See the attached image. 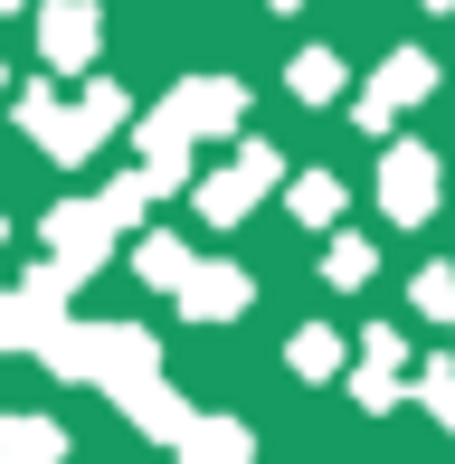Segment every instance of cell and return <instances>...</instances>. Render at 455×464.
Listing matches in <instances>:
<instances>
[{"mask_svg":"<svg viewBox=\"0 0 455 464\" xmlns=\"http://www.w3.org/2000/svg\"><path fill=\"white\" fill-rule=\"evenodd\" d=\"M266 180H276V152H247V161H237L228 180H209V218H237V208L257 199Z\"/></svg>","mask_w":455,"mask_h":464,"instance_id":"cell-1","label":"cell"},{"mask_svg":"<svg viewBox=\"0 0 455 464\" xmlns=\"http://www.w3.org/2000/svg\"><path fill=\"white\" fill-rule=\"evenodd\" d=\"M48 455H57L48 417H10V427H0V464H48Z\"/></svg>","mask_w":455,"mask_h":464,"instance_id":"cell-2","label":"cell"},{"mask_svg":"<svg viewBox=\"0 0 455 464\" xmlns=\"http://www.w3.org/2000/svg\"><path fill=\"white\" fill-rule=\"evenodd\" d=\"M389 208H399V218L427 208V152H389Z\"/></svg>","mask_w":455,"mask_h":464,"instance_id":"cell-3","label":"cell"},{"mask_svg":"<svg viewBox=\"0 0 455 464\" xmlns=\"http://www.w3.org/2000/svg\"><path fill=\"white\" fill-rule=\"evenodd\" d=\"M86 48H95V19L86 10H48V57H57V67H76Z\"/></svg>","mask_w":455,"mask_h":464,"instance_id":"cell-4","label":"cell"},{"mask_svg":"<svg viewBox=\"0 0 455 464\" xmlns=\"http://www.w3.org/2000/svg\"><path fill=\"white\" fill-rule=\"evenodd\" d=\"M180 446H190V464H247V436L237 427H190Z\"/></svg>","mask_w":455,"mask_h":464,"instance_id":"cell-5","label":"cell"},{"mask_svg":"<svg viewBox=\"0 0 455 464\" xmlns=\"http://www.w3.org/2000/svg\"><path fill=\"white\" fill-rule=\"evenodd\" d=\"M218 304H247V276H190V313H218Z\"/></svg>","mask_w":455,"mask_h":464,"instance_id":"cell-6","label":"cell"},{"mask_svg":"<svg viewBox=\"0 0 455 464\" xmlns=\"http://www.w3.org/2000/svg\"><path fill=\"white\" fill-rule=\"evenodd\" d=\"M295 208H304V218H333L342 189H333V180H304V189H295Z\"/></svg>","mask_w":455,"mask_h":464,"instance_id":"cell-7","label":"cell"},{"mask_svg":"<svg viewBox=\"0 0 455 464\" xmlns=\"http://www.w3.org/2000/svg\"><path fill=\"white\" fill-rule=\"evenodd\" d=\"M295 95H333V57H304V67H295Z\"/></svg>","mask_w":455,"mask_h":464,"instance_id":"cell-8","label":"cell"},{"mask_svg":"<svg viewBox=\"0 0 455 464\" xmlns=\"http://www.w3.org/2000/svg\"><path fill=\"white\" fill-rule=\"evenodd\" d=\"M0 10H19V0H0Z\"/></svg>","mask_w":455,"mask_h":464,"instance_id":"cell-9","label":"cell"}]
</instances>
